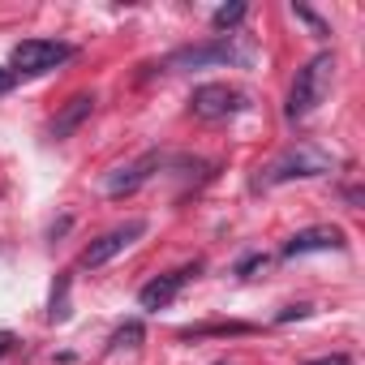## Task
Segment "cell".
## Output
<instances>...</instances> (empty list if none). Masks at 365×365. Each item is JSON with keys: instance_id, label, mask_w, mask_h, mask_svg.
<instances>
[{"instance_id": "1", "label": "cell", "mask_w": 365, "mask_h": 365, "mask_svg": "<svg viewBox=\"0 0 365 365\" xmlns=\"http://www.w3.org/2000/svg\"><path fill=\"white\" fill-rule=\"evenodd\" d=\"M331 78H335V56L331 52H318L305 69H297V82H292V95H288V120H305L331 91Z\"/></svg>"}, {"instance_id": "2", "label": "cell", "mask_w": 365, "mask_h": 365, "mask_svg": "<svg viewBox=\"0 0 365 365\" xmlns=\"http://www.w3.org/2000/svg\"><path fill=\"white\" fill-rule=\"evenodd\" d=\"M322 172H331V155L318 150V146H309V142H301V146H292L288 155H279L258 176V185H284V180H305V176H322Z\"/></svg>"}, {"instance_id": "3", "label": "cell", "mask_w": 365, "mask_h": 365, "mask_svg": "<svg viewBox=\"0 0 365 365\" xmlns=\"http://www.w3.org/2000/svg\"><path fill=\"white\" fill-rule=\"evenodd\" d=\"M190 108L202 120H228V116H237V112L250 108V95L241 86H228V82H207V86H198L190 95Z\"/></svg>"}, {"instance_id": "4", "label": "cell", "mask_w": 365, "mask_h": 365, "mask_svg": "<svg viewBox=\"0 0 365 365\" xmlns=\"http://www.w3.org/2000/svg\"><path fill=\"white\" fill-rule=\"evenodd\" d=\"M250 52L232 43V35H220L211 43H198V48H180L168 56L172 69H207V65H245Z\"/></svg>"}, {"instance_id": "5", "label": "cell", "mask_w": 365, "mask_h": 365, "mask_svg": "<svg viewBox=\"0 0 365 365\" xmlns=\"http://www.w3.org/2000/svg\"><path fill=\"white\" fill-rule=\"evenodd\" d=\"M69 56H73V48L61 43V39H22L14 48L9 65H14V73H48V69H56Z\"/></svg>"}, {"instance_id": "6", "label": "cell", "mask_w": 365, "mask_h": 365, "mask_svg": "<svg viewBox=\"0 0 365 365\" xmlns=\"http://www.w3.org/2000/svg\"><path fill=\"white\" fill-rule=\"evenodd\" d=\"M138 237H146V220H129V224H120V228L103 232L99 241H91V245L82 250V267H86V271H95V267L112 262V258H116L120 250H129Z\"/></svg>"}, {"instance_id": "7", "label": "cell", "mask_w": 365, "mask_h": 365, "mask_svg": "<svg viewBox=\"0 0 365 365\" xmlns=\"http://www.w3.org/2000/svg\"><path fill=\"white\" fill-rule=\"evenodd\" d=\"M159 163H163V155H159V150H150V155H142V159H133V163L116 168V172L103 180L108 198H125V194H133L138 185H146V180L155 176V168H159Z\"/></svg>"}, {"instance_id": "8", "label": "cell", "mask_w": 365, "mask_h": 365, "mask_svg": "<svg viewBox=\"0 0 365 365\" xmlns=\"http://www.w3.org/2000/svg\"><path fill=\"white\" fill-rule=\"evenodd\" d=\"M322 250H344V232L335 224H318V228L297 232L284 245V258H305V254H322Z\"/></svg>"}, {"instance_id": "9", "label": "cell", "mask_w": 365, "mask_h": 365, "mask_svg": "<svg viewBox=\"0 0 365 365\" xmlns=\"http://www.w3.org/2000/svg\"><path fill=\"white\" fill-rule=\"evenodd\" d=\"M194 271H198V267H180V271L155 275V279L138 292V305H142V309H163V305H172V301H176V292L185 288V279H190Z\"/></svg>"}, {"instance_id": "10", "label": "cell", "mask_w": 365, "mask_h": 365, "mask_svg": "<svg viewBox=\"0 0 365 365\" xmlns=\"http://www.w3.org/2000/svg\"><path fill=\"white\" fill-rule=\"evenodd\" d=\"M91 112H95V95H73V99L61 108V116L52 120V129H48V133L61 142V138H69V133H73V129H78Z\"/></svg>"}, {"instance_id": "11", "label": "cell", "mask_w": 365, "mask_h": 365, "mask_svg": "<svg viewBox=\"0 0 365 365\" xmlns=\"http://www.w3.org/2000/svg\"><path fill=\"white\" fill-rule=\"evenodd\" d=\"M245 14H250V5H245V0H237V5H224V9L211 14V26H215V31H232V26L245 22Z\"/></svg>"}, {"instance_id": "12", "label": "cell", "mask_w": 365, "mask_h": 365, "mask_svg": "<svg viewBox=\"0 0 365 365\" xmlns=\"http://www.w3.org/2000/svg\"><path fill=\"white\" fill-rule=\"evenodd\" d=\"M52 322H65L69 318V279H61V288L52 292V309H48Z\"/></svg>"}, {"instance_id": "13", "label": "cell", "mask_w": 365, "mask_h": 365, "mask_svg": "<svg viewBox=\"0 0 365 365\" xmlns=\"http://www.w3.org/2000/svg\"><path fill=\"white\" fill-rule=\"evenodd\" d=\"M142 344V322H125L116 335H112V348L120 352V348H138Z\"/></svg>"}, {"instance_id": "14", "label": "cell", "mask_w": 365, "mask_h": 365, "mask_svg": "<svg viewBox=\"0 0 365 365\" xmlns=\"http://www.w3.org/2000/svg\"><path fill=\"white\" fill-rule=\"evenodd\" d=\"M292 14H297V18H301V22H309V26H314V35H318V39H322V35H327V26H322V22H318V18H314V14H309V9H301V5H292Z\"/></svg>"}, {"instance_id": "15", "label": "cell", "mask_w": 365, "mask_h": 365, "mask_svg": "<svg viewBox=\"0 0 365 365\" xmlns=\"http://www.w3.org/2000/svg\"><path fill=\"white\" fill-rule=\"evenodd\" d=\"M14 82H18V73L0 65V95H9V91H14Z\"/></svg>"}, {"instance_id": "16", "label": "cell", "mask_w": 365, "mask_h": 365, "mask_svg": "<svg viewBox=\"0 0 365 365\" xmlns=\"http://www.w3.org/2000/svg\"><path fill=\"white\" fill-rule=\"evenodd\" d=\"M305 365H352L344 352H331V356H318V361H305Z\"/></svg>"}, {"instance_id": "17", "label": "cell", "mask_w": 365, "mask_h": 365, "mask_svg": "<svg viewBox=\"0 0 365 365\" xmlns=\"http://www.w3.org/2000/svg\"><path fill=\"white\" fill-rule=\"evenodd\" d=\"M309 314V305H288L284 314H279V322H292V318H305Z\"/></svg>"}, {"instance_id": "18", "label": "cell", "mask_w": 365, "mask_h": 365, "mask_svg": "<svg viewBox=\"0 0 365 365\" xmlns=\"http://www.w3.org/2000/svg\"><path fill=\"white\" fill-rule=\"evenodd\" d=\"M262 262H267V258H262V254H250V258H245V262H241V275H250V271H254V267H262Z\"/></svg>"}, {"instance_id": "19", "label": "cell", "mask_w": 365, "mask_h": 365, "mask_svg": "<svg viewBox=\"0 0 365 365\" xmlns=\"http://www.w3.org/2000/svg\"><path fill=\"white\" fill-rule=\"evenodd\" d=\"M9 348H14V335H9V331H0V356H5Z\"/></svg>"}]
</instances>
